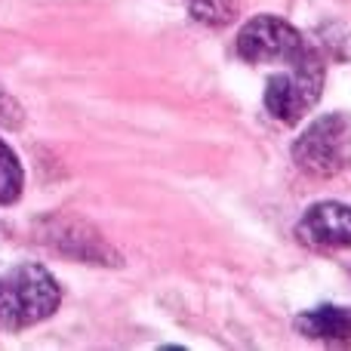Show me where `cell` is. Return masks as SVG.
Instances as JSON below:
<instances>
[{"label":"cell","instance_id":"8992f818","mask_svg":"<svg viewBox=\"0 0 351 351\" xmlns=\"http://www.w3.org/2000/svg\"><path fill=\"white\" fill-rule=\"evenodd\" d=\"M296 330L305 339L330 342V346H351V308H311L296 317Z\"/></svg>","mask_w":351,"mask_h":351},{"label":"cell","instance_id":"ba28073f","mask_svg":"<svg viewBox=\"0 0 351 351\" xmlns=\"http://www.w3.org/2000/svg\"><path fill=\"white\" fill-rule=\"evenodd\" d=\"M194 19L204 25H225L237 10V0H188Z\"/></svg>","mask_w":351,"mask_h":351},{"label":"cell","instance_id":"277c9868","mask_svg":"<svg viewBox=\"0 0 351 351\" xmlns=\"http://www.w3.org/2000/svg\"><path fill=\"white\" fill-rule=\"evenodd\" d=\"M305 40L290 22L278 16H256L237 34V56L253 65L265 62H293L305 53Z\"/></svg>","mask_w":351,"mask_h":351},{"label":"cell","instance_id":"7a4b0ae2","mask_svg":"<svg viewBox=\"0 0 351 351\" xmlns=\"http://www.w3.org/2000/svg\"><path fill=\"white\" fill-rule=\"evenodd\" d=\"M324 90V65L311 49L290 62V71L271 74L265 84V111L278 123H299L308 108L321 99Z\"/></svg>","mask_w":351,"mask_h":351},{"label":"cell","instance_id":"9c48e42d","mask_svg":"<svg viewBox=\"0 0 351 351\" xmlns=\"http://www.w3.org/2000/svg\"><path fill=\"white\" fill-rule=\"evenodd\" d=\"M10 114H16V108H12L6 99H0V121H3V123H16V117H10Z\"/></svg>","mask_w":351,"mask_h":351},{"label":"cell","instance_id":"5b68a950","mask_svg":"<svg viewBox=\"0 0 351 351\" xmlns=\"http://www.w3.org/2000/svg\"><path fill=\"white\" fill-rule=\"evenodd\" d=\"M296 234L305 243L321 250H346L351 247V206L339 200H324L315 204L302 216Z\"/></svg>","mask_w":351,"mask_h":351},{"label":"cell","instance_id":"3957f363","mask_svg":"<svg viewBox=\"0 0 351 351\" xmlns=\"http://www.w3.org/2000/svg\"><path fill=\"white\" fill-rule=\"evenodd\" d=\"M293 160L302 173L321 176V179L342 173L351 160V121L346 114L317 117L296 139Z\"/></svg>","mask_w":351,"mask_h":351},{"label":"cell","instance_id":"6da1fadb","mask_svg":"<svg viewBox=\"0 0 351 351\" xmlns=\"http://www.w3.org/2000/svg\"><path fill=\"white\" fill-rule=\"evenodd\" d=\"M62 302L56 278L43 265H19L0 274V333H19L47 321Z\"/></svg>","mask_w":351,"mask_h":351},{"label":"cell","instance_id":"52a82bcc","mask_svg":"<svg viewBox=\"0 0 351 351\" xmlns=\"http://www.w3.org/2000/svg\"><path fill=\"white\" fill-rule=\"evenodd\" d=\"M25 185V173L12 148L0 139V204H16Z\"/></svg>","mask_w":351,"mask_h":351}]
</instances>
